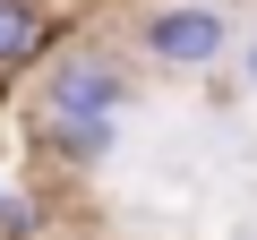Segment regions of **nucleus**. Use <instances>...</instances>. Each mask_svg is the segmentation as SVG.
<instances>
[{"mask_svg": "<svg viewBox=\"0 0 257 240\" xmlns=\"http://www.w3.org/2000/svg\"><path fill=\"white\" fill-rule=\"evenodd\" d=\"M0 240H43V214H35L18 189H0Z\"/></svg>", "mask_w": 257, "mask_h": 240, "instance_id": "20e7f679", "label": "nucleus"}, {"mask_svg": "<svg viewBox=\"0 0 257 240\" xmlns=\"http://www.w3.org/2000/svg\"><path fill=\"white\" fill-rule=\"evenodd\" d=\"M240 86H248V94H257V35H248V43H240Z\"/></svg>", "mask_w": 257, "mask_h": 240, "instance_id": "39448f33", "label": "nucleus"}, {"mask_svg": "<svg viewBox=\"0 0 257 240\" xmlns=\"http://www.w3.org/2000/svg\"><path fill=\"white\" fill-rule=\"evenodd\" d=\"M128 94H138V77H128L120 52H103V43L60 52V69H43V86H35V146L52 163H69V172L111 163Z\"/></svg>", "mask_w": 257, "mask_h": 240, "instance_id": "f257e3e1", "label": "nucleus"}, {"mask_svg": "<svg viewBox=\"0 0 257 240\" xmlns=\"http://www.w3.org/2000/svg\"><path fill=\"white\" fill-rule=\"evenodd\" d=\"M69 43V18L52 0H0V77H26Z\"/></svg>", "mask_w": 257, "mask_h": 240, "instance_id": "7ed1b4c3", "label": "nucleus"}, {"mask_svg": "<svg viewBox=\"0 0 257 240\" xmlns=\"http://www.w3.org/2000/svg\"><path fill=\"white\" fill-rule=\"evenodd\" d=\"M138 60L172 69V77H206L231 60V18L223 0H155L138 18Z\"/></svg>", "mask_w": 257, "mask_h": 240, "instance_id": "f03ea898", "label": "nucleus"}]
</instances>
